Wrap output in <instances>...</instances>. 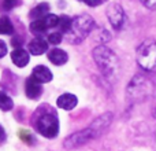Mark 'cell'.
I'll list each match as a JSON object with an SVG mask.
<instances>
[{"label":"cell","instance_id":"23","mask_svg":"<svg viewBox=\"0 0 156 151\" xmlns=\"http://www.w3.org/2000/svg\"><path fill=\"white\" fill-rule=\"evenodd\" d=\"M19 138H21L23 142H26V143H32L33 142V136H30L29 133L25 132V131H21V132H19Z\"/></svg>","mask_w":156,"mask_h":151},{"label":"cell","instance_id":"20","mask_svg":"<svg viewBox=\"0 0 156 151\" xmlns=\"http://www.w3.org/2000/svg\"><path fill=\"white\" fill-rule=\"evenodd\" d=\"M43 21L45 24V26L49 29V28H55L59 25V17L55 15V14H48V15H45L43 18Z\"/></svg>","mask_w":156,"mask_h":151},{"label":"cell","instance_id":"13","mask_svg":"<svg viewBox=\"0 0 156 151\" xmlns=\"http://www.w3.org/2000/svg\"><path fill=\"white\" fill-rule=\"evenodd\" d=\"M32 77L36 78L38 83H49L52 80V73L47 66H43V65H38L33 69L32 72Z\"/></svg>","mask_w":156,"mask_h":151},{"label":"cell","instance_id":"28","mask_svg":"<svg viewBox=\"0 0 156 151\" xmlns=\"http://www.w3.org/2000/svg\"><path fill=\"white\" fill-rule=\"evenodd\" d=\"M154 116H155V118H156V106H155V109H154Z\"/></svg>","mask_w":156,"mask_h":151},{"label":"cell","instance_id":"5","mask_svg":"<svg viewBox=\"0 0 156 151\" xmlns=\"http://www.w3.org/2000/svg\"><path fill=\"white\" fill-rule=\"evenodd\" d=\"M36 128H37L38 133L51 139L59 133V121H58L55 114L44 113L36 121Z\"/></svg>","mask_w":156,"mask_h":151},{"label":"cell","instance_id":"12","mask_svg":"<svg viewBox=\"0 0 156 151\" xmlns=\"http://www.w3.org/2000/svg\"><path fill=\"white\" fill-rule=\"evenodd\" d=\"M77 103H78V99L76 95L73 94H63L56 100V105L60 109H63V110H73L77 106Z\"/></svg>","mask_w":156,"mask_h":151},{"label":"cell","instance_id":"11","mask_svg":"<svg viewBox=\"0 0 156 151\" xmlns=\"http://www.w3.org/2000/svg\"><path fill=\"white\" fill-rule=\"evenodd\" d=\"M11 59H12L14 65L18 66V68H25V66L29 63V52L25 51L23 48H15L11 52Z\"/></svg>","mask_w":156,"mask_h":151},{"label":"cell","instance_id":"25","mask_svg":"<svg viewBox=\"0 0 156 151\" xmlns=\"http://www.w3.org/2000/svg\"><path fill=\"white\" fill-rule=\"evenodd\" d=\"M5 54H7V46L3 40H0V58H3Z\"/></svg>","mask_w":156,"mask_h":151},{"label":"cell","instance_id":"9","mask_svg":"<svg viewBox=\"0 0 156 151\" xmlns=\"http://www.w3.org/2000/svg\"><path fill=\"white\" fill-rule=\"evenodd\" d=\"M25 92H26V96L29 99H38L41 92H43L41 83H38L36 78L29 77L26 80V84H25Z\"/></svg>","mask_w":156,"mask_h":151},{"label":"cell","instance_id":"27","mask_svg":"<svg viewBox=\"0 0 156 151\" xmlns=\"http://www.w3.org/2000/svg\"><path fill=\"white\" fill-rule=\"evenodd\" d=\"M4 139H5V132H4V129H3V127L0 125V143H3Z\"/></svg>","mask_w":156,"mask_h":151},{"label":"cell","instance_id":"1","mask_svg":"<svg viewBox=\"0 0 156 151\" xmlns=\"http://www.w3.org/2000/svg\"><path fill=\"white\" fill-rule=\"evenodd\" d=\"M93 58L96 65L105 77H114L118 73L119 61L112 50L105 46H99L93 50Z\"/></svg>","mask_w":156,"mask_h":151},{"label":"cell","instance_id":"30","mask_svg":"<svg viewBox=\"0 0 156 151\" xmlns=\"http://www.w3.org/2000/svg\"><path fill=\"white\" fill-rule=\"evenodd\" d=\"M81 2H83V0H81Z\"/></svg>","mask_w":156,"mask_h":151},{"label":"cell","instance_id":"4","mask_svg":"<svg viewBox=\"0 0 156 151\" xmlns=\"http://www.w3.org/2000/svg\"><path fill=\"white\" fill-rule=\"evenodd\" d=\"M136 58L144 72L156 73V43L154 40H145L138 46Z\"/></svg>","mask_w":156,"mask_h":151},{"label":"cell","instance_id":"8","mask_svg":"<svg viewBox=\"0 0 156 151\" xmlns=\"http://www.w3.org/2000/svg\"><path fill=\"white\" fill-rule=\"evenodd\" d=\"M111 121H112V113H105L103 116L97 117L90 125H89V129L93 132L94 138H99L108 127H110Z\"/></svg>","mask_w":156,"mask_h":151},{"label":"cell","instance_id":"19","mask_svg":"<svg viewBox=\"0 0 156 151\" xmlns=\"http://www.w3.org/2000/svg\"><path fill=\"white\" fill-rule=\"evenodd\" d=\"M71 25H73V19H71L70 17H67V15L59 17V25H58V26L60 28L62 33H65L66 35V33L71 29Z\"/></svg>","mask_w":156,"mask_h":151},{"label":"cell","instance_id":"29","mask_svg":"<svg viewBox=\"0 0 156 151\" xmlns=\"http://www.w3.org/2000/svg\"><path fill=\"white\" fill-rule=\"evenodd\" d=\"M103 2H105V0H103Z\"/></svg>","mask_w":156,"mask_h":151},{"label":"cell","instance_id":"15","mask_svg":"<svg viewBox=\"0 0 156 151\" xmlns=\"http://www.w3.org/2000/svg\"><path fill=\"white\" fill-rule=\"evenodd\" d=\"M48 10H49L48 3H40V4L36 6V7L30 11V17L34 19H41L45 15H48Z\"/></svg>","mask_w":156,"mask_h":151},{"label":"cell","instance_id":"16","mask_svg":"<svg viewBox=\"0 0 156 151\" xmlns=\"http://www.w3.org/2000/svg\"><path fill=\"white\" fill-rule=\"evenodd\" d=\"M14 107V102L5 92L0 91V110L3 111H10Z\"/></svg>","mask_w":156,"mask_h":151},{"label":"cell","instance_id":"3","mask_svg":"<svg viewBox=\"0 0 156 151\" xmlns=\"http://www.w3.org/2000/svg\"><path fill=\"white\" fill-rule=\"evenodd\" d=\"M94 28V21L90 15H80L77 18L73 19V25L71 29L66 33V37L71 44H78L82 43L86 37L89 36V33L92 32V29Z\"/></svg>","mask_w":156,"mask_h":151},{"label":"cell","instance_id":"2","mask_svg":"<svg viewBox=\"0 0 156 151\" xmlns=\"http://www.w3.org/2000/svg\"><path fill=\"white\" fill-rule=\"evenodd\" d=\"M127 98L132 102H143V100L148 99L154 92V84L147 76L137 74L136 77L132 78V81L127 85Z\"/></svg>","mask_w":156,"mask_h":151},{"label":"cell","instance_id":"7","mask_svg":"<svg viewBox=\"0 0 156 151\" xmlns=\"http://www.w3.org/2000/svg\"><path fill=\"white\" fill-rule=\"evenodd\" d=\"M107 17L114 29H121L123 26L125 21H126L125 11L119 4H111L107 10Z\"/></svg>","mask_w":156,"mask_h":151},{"label":"cell","instance_id":"22","mask_svg":"<svg viewBox=\"0 0 156 151\" xmlns=\"http://www.w3.org/2000/svg\"><path fill=\"white\" fill-rule=\"evenodd\" d=\"M16 4H18V0H3V7H4L5 10H11V8H14Z\"/></svg>","mask_w":156,"mask_h":151},{"label":"cell","instance_id":"14","mask_svg":"<svg viewBox=\"0 0 156 151\" xmlns=\"http://www.w3.org/2000/svg\"><path fill=\"white\" fill-rule=\"evenodd\" d=\"M48 59L51 61L54 65L60 66V65H65V63L67 62L69 55H67V52L63 51V50L54 48V50H51V51L48 52Z\"/></svg>","mask_w":156,"mask_h":151},{"label":"cell","instance_id":"24","mask_svg":"<svg viewBox=\"0 0 156 151\" xmlns=\"http://www.w3.org/2000/svg\"><path fill=\"white\" fill-rule=\"evenodd\" d=\"M140 2L143 3V6H145L147 8H151V10L156 8V0H140Z\"/></svg>","mask_w":156,"mask_h":151},{"label":"cell","instance_id":"26","mask_svg":"<svg viewBox=\"0 0 156 151\" xmlns=\"http://www.w3.org/2000/svg\"><path fill=\"white\" fill-rule=\"evenodd\" d=\"M83 2H85L88 6H90V7H96V6L101 4L103 0H83Z\"/></svg>","mask_w":156,"mask_h":151},{"label":"cell","instance_id":"6","mask_svg":"<svg viewBox=\"0 0 156 151\" xmlns=\"http://www.w3.org/2000/svg\"><path fill=\"white\" fill-rule=\"evenodd\" d=\"M92 139H94L93 132H92L89 128H86V129H83V131H78V132L70 135L65 140L63 146H65L67 150H73V149H77V147L83 146V144L88 143V142L92 140Z\"/></svg>","mask_w":156,"mask_h":151},{"label":"cell","instance_id":"17","mask_svg":"<svg viewBox=\"0 0 156 151\" xmlns=\"http://www.w3.org/2000/svg\"><path fill=\"white\" fill-rule=\"evenodd\" d=\"M47 29H48V28L45 26L43 18L41 19H34V21L30 24V32H33L34 35H44V33L47 32Z\"/></svg>","mask_w":156,"mask_h":151},{"label":"cell","instance_id":"10","mask_svg":"<svg viewBox=\"0 0 156 151\" xmlns=\"http://www.w3.org/2000/svg\"><path fill=\"white\" fill-rule=\"evenodd\" d=\"M27 51L32 55H43L48 51V43L40 37L33 39V40L27 44Z\"/></svg>","mask_w":156,"mask_h":151},{"label":"cell","instance_id":"18","mask_svg":"<svg viewBox=\"0 0 156 151\" xmlns=\"http://www.w3.org/2000/svg\"><path fill=\"white\" fill-rule=\"evenodd\" d=\"M14 32V26L11 24L8 17H2L0 18V35H11Z\"/></svg>","mask_w":156,"mask_h":151},{"label":"cell","instance_id":"21","mask_svg":"<svg viewBox=\"0 0 156 151\" xmlns=\"http://www.w3.org/2000/svg\"><path fill=\"white\" fill-rule=\"evenodd\" d=\"M63 40V36H62V32H54L51 33V35L48 36V41L51 44H54V46H58V44H60Z\"/></svg>","mask_w":156,"mask_h":151}]
</instances>
